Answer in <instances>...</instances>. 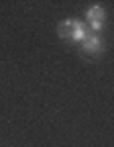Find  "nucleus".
I'll list each match as a JSON object with an SVG mask.
<instances>
[{
    "mask_svg": "<svg viewBox=\"0 0 114 147\" xmlns=\"http://www.w3.org/2000/svg\"><path fill=\"white\" fill-rule=\"evenodd\" d=\"M59 37H63L67 41H84L86 39V29L82 27L80 21L69 18V21H63L59 25Z\"/></svg>",
    "mask_w": 114,
    "mask_h": 147,
    "instance_id": "f257e3e1",
    "label": "nucleus"
},
{
    "mask_svg": "<svg viewBox=\"0 0 114 147\" xmlns=\"http://www.w3.org/2000/svg\"><path fill=\"white\" fill-rule=\"evenodd\" d=\"M82 49L90 55H96L102 51V39L98 35H92V37H86V39L82 41Z\"/></svg>",
    "mask_w": 114,
    "mask_h": 147,
    "instance_id": "7ed1b4c3",
    "label": "nucleus"
},
{
    "mask_svg": "<svg viewBox=\"0 0 114 147\" xmlns=\"http://www.w3.org/2000/svg\"><path fill=\"white\" fill-rule=\"evenodd\" d=\"M86 18H88L92 31H100V29H102V21H104V8H102V6H92V8H88Z\"/></svg>",
    "mask_w": 114,
    "mask_h": 147,
    "instance_id": "f03ea898",
    "label": "nucleus"
}]
</instances>
